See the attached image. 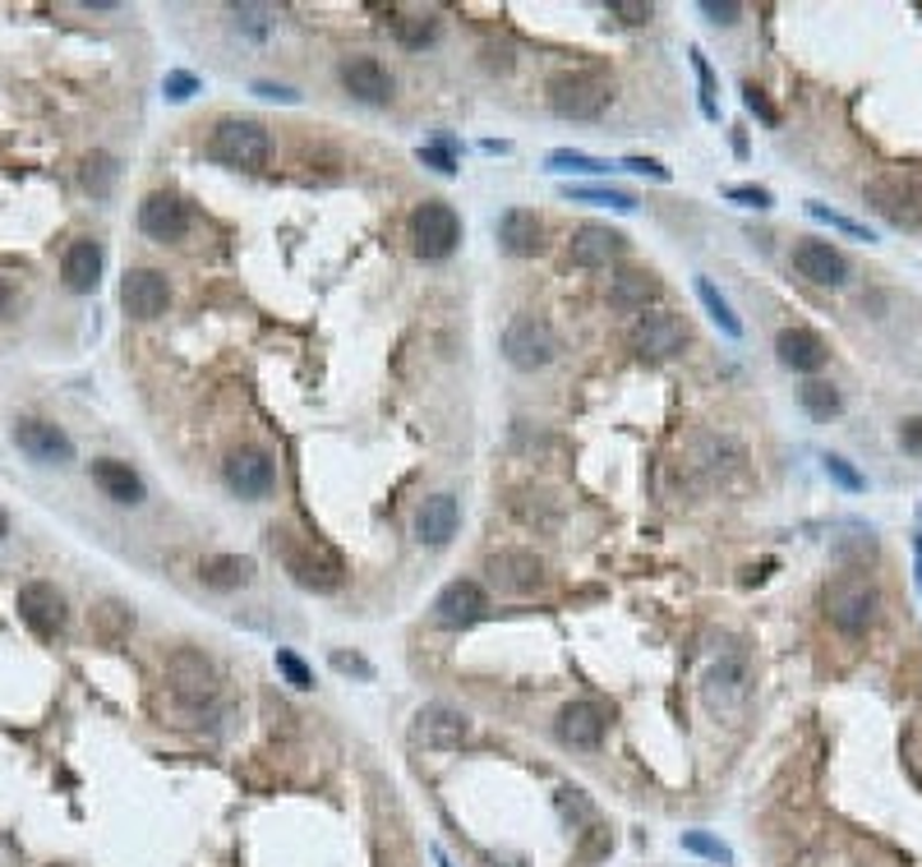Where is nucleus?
Here are the masks:
<instances>
[{"mask_svg": "<svg viewBox=\"0 0 922 867\" xmlns=\"http://www.w3.org/2000/svg\"><path fill=\"white\" fill-rule=\"evenodd\" d=\"M254 92H259V98H272V102H300L296 88H282V84H268V79L254 84Z\"/></svg>", "mask_w": 922, "mask_h": 867, "instance_id": "obj_50", "label": "nucleus"}, {"mask_svg": "<svg viewBox=\"0 0 922 867\" xmlns=\"http://www.w3.org/2000/svg\"><path fill=\"white\" fill-rule=\"evenodd\" d=\"M457 527H462V508H457L453 494H429L416 508V535L429 549H443L457 535Z\"/></svg>", "mask_w": 922, "mask_h": 867, "instance_id": "obj_22", "label": "nucleus"}, {"mask_svg": "<svg viewBox=\"0 0 922 867\" xmlns=\"http://www.w3.org/2000/svg\"><path fill=\"white\" fill-rule=\"evenodd\" d=\"M434 37H439V24H434V18H416V24L402 28V42H406V47H425V42H434Z\"/></svg>", "mask_w": 922, "mask_h": 867, "instance_id": "obj_47", "label": "nucleus"}, {"mask_svg": "<svg viewBox=\"0 0 922 867\" xmlns=\"http://www.w3.org/2000/svg\"><path fill=\"white\" fill-rule=\"evenodd\" d=\"M139 231L157 245H171L181 240L189 231V208L181 195H171V189H152V195L139 203Z\"/></svg>", "mask_w": 922, "mask_h": 867, "instance_id": "obj_14", "label": "nucleus"}, {"mask_svg": "<svg viewBox=\"0 0 922 867\" xmlns=\"http://www.w3.org/2000/svg\"><path fill=\"white\" fill-rule=\"evenodd\" d=\"M544 226L540 218L531 213V208H507V213L499 218V249L503 255H513V259H531L544 249Z\"/></svg>", "mask_w": 922, "mask_h": 867, "instance_id": "obj_25", "label": "nucleus"}, {"mask_svg": "<svg viewBox=\"0 0 922 867\" xmlns=\"http://www.w3.org/2000/svg\"><path fill=\"white\" fill-rule=\"evenodd\" d=\"M618 166H623V171H637V176H651V181H669V166L655 162V158H641V152H632V158H623Z\"/></svg>", "mask_w": 922, "mask_h": 867, "instance_id": "obj_45", "label": "nucleus"}, {"mask_svg": "<svg viewBox=\"0 0 922 867\" xmlns=\"http://www.w3.org/2000/svg\"><path fill=\"white\" fill-rule=\"evenodd\" d=\"M821 605H826V619L845 632V637H862L881 614V591L862 572H839L835 582L821 591Z\"/></svg>", "mask_w": 922, "mask_h": 867, "instance_id": "obj_2", "label": "nucleus"}, {"mask_svg": "<svg viewBox=\"0 0 922 867\" xmlns=\"http://www.w3.org/2000/svg\"><path fill=\"white\" fill-rule=\"evenodd\" d=\"M697 296H701V305H705V314L715 319V327L724 337H742V319L734 314V305L724 300L720 292H715V282L711 277H697Z\"/></svg>", "mask_w": 922, "mask_h": 867, "instance_id": "obj_31", "label": "nucleus"}, {"mask_svg": "<svg viewBox=\"0 0 922 867\" xmlns=\"http://www.w3.org/2000/svg\"><path fill=\"white\" fill-rule=\"evenodd\" d=\"M489 582L507 595H536L544 586V558H536L531 549H499L489 554Z\"/></svg>", "mask_w": 922, "mask_h": 867, "instance_id": "obj_13", "label": "nucleus"}, {"mask_svg": "<svg viewBox=\"0 0 922 867\" xmlns=\"http://www.w3.org/2000/svg\"><path fill=\"white\" fill-rule=\"evenodd\" d=\"M10 438H14L19 453L37 461V467H65V461H74V438L61 425H51V420L19 416L10 425Z\"/></svg>", "mask_w": 922, "mask_h": 867, "instance_id": "obj_9", "label": "nucleus"}, {"mask_svg": "<svg viewBox=\"0 0 922 867\" xmlns=\"http://www.w3.org/2000/svg\"><path fill=\"white\" fill-rule=\"evenodd\" d=\"M742 102H748V111H757L766 125H775V121H779V111L766 102V92H761L757 84H742Z\"/></svg>", "mask_w": 922, "mask_h": 867, "instance_id": "obj_46", "label": "nucleus"}, {"mask_svg": "<svg viewBox=\"0 0 922 867\" xmlns=\"http://www.w3.org/2000/svg\"><path fill=\"white\" fill-rule=\"evenodd\" d=\"M61 277L74 296H88L97 292V282H102V245L97 240H74L61 259Z\"/></svg>", "mask_w": 922, "mask_h": 867, "instance_id": "obj_28", "label": "nucleus"}, {"mask_svg": "<svg viewBox=\"0 0 922 867\" xmlns=\"http://www.w3.org/2000/svg\"><path fill=\"white\" fill-rule=\"evenodd\" d=\"M752 683V665H748V651L734 646L729 655H720V665L705 673V697L711 702H738Z\"/></svg>", "mask_w": 922, "mask_h": 867, "instance_id": "obj_27", "label": "nucleus"}, {"mask_svg": "<svg viewBox=\"0 0 922 867\" xmlns=\"http://www.w3.org/2000/svg\"><path fill=\"white\" fill-rule=\"evenodd\" d=\"M254 572H259V563H254L249 554H212V558H204L199 582L212 591H241L254 582Z\"/></svg>", "mask_w": 922, "mask_h": 867, "instance_id": "obj_29", "label": "nucleus"}, {"mask_svg": "<svg viewBox=\"0 0 922 867\" xmlns=\"http://www.w3.org/2000/svg\"><path fill=\"white\" fill-rule=\"evenodd\" d=\"M692 70H697V79H701V111L715 121V74H711V65H705V55L697 47H692Z\"/></svg>", "mask_w": 922, "mask_h": 867, "instance_id": "obj_40", "label": "nucleus"}, {"mask_svg": "<svg viewBox=\"0 0 922 867\" xmlns=\"http://www.w3.org/2000/svg\"><path fill=\"white\" fill-rule=\"evenodd\" d=\"M821 467H826V475L835 480L839 490H849V494H862V490H868V480H862V475L853 471V461H849V457L831 453V457H821Z\"/></svg>", "mask_w": 922, "mask_h": 867, "instance_id": "obj_36", "label": "nucleus"}, {"mask_svg": "<svg viewBox=\"0 0 922 867\" xmlns=\"http://www.w3.org/2000/svg\"><path fill=\"white\" fill-rule=\"evenodd\" d=\"M484 609H489V600L476 582H447L434 600V623L439 628H470V623L484 619Z\"/></svg>", "mask_w": 922, "mask_h": 867, "instance_id": "obj_20", "label": "nucleus"}, {"mask_svg": "<svg viewBox=\"0 0 922 867\" xmlns=\"http://www.w3.org/2000/svg\"><path fill=\"white\" fill-rule=\"evenodd\" d=\"M899 443H905L909 453L922 457V416H913V420H905V425H899Z\"/></svg>", "mask_w": 922, "mask_h": 867, "instance_id": "obj_49", "label": "nucleus"}, {"mask_svg": "<svg viewBox=\"0 0 922 867\" xmlns=\"http://www.w3.org/2000/svg\"><path fill=\"white\" fill-rule=\"evenodd\" d=\"M610 14H618L623 24H651L655 5H646V0H610Z\"/></svg>", "mask_w": 922, "mask_h": 867, "instance_id": "obj_43", "label": "nucleus"}, {"mask_svg": "<svg viewBox=\"0 0 922 867\" xmlns=\"http://www.w3.org/2000/svg\"><path fill=\"white\" fill-rule=\"evenodd\" d=\"M862 203L895 231L922 226V185L913 176H905V171H876V176L862 185Z\"/></svg>", "mask_w": 922, "mask_h": 867, "instance_id": "obj_3", "label": "nucleus"}, {"mask_svg": "<svg viewBox=\"0 0 922 867\" xmlns=\"http://www.w3.org/2000/svg\"><path fill=\"white\" fill-rule=\"evenodd\" d=\"M5 535H10V512L0 508V541H5Z\"/></svg>", "mask_w": 922, "mask_h": 867, "instance_id": "obj_52", "label": "nucleus"}, {"mask_svg": "<svg viewBox=\"0 0 922 867\" xmlns=\"http://www.w3.org/2000/svg\"><path fill=\"white\" fill-rule=\"evenodd\" d=\"M272 545L282 549L286 572L296 577L305 591H337L342 586V558L332 554L328 545L314 541V535H305V541H291V531H272Z\"/></svg>", "mask_w": 922, "mask_h": 867, "instance_id": "obj_4", "label": "nucleus"}, {"mask_svg": "<svg viewBox=\"0 0 922 867\" xmlns=\"http://www.w3.org/2000/svg\"><path fill=\"white\" fill-rule=\"evenodd\" d=\"M683 850H688V854H701V858H715V863H734V850H729V844L701 835V831H688V835H683Z\"/></svg>", "mask_w": 922, "mask_h": 867, "instance_id": "obj_38", "label": "nucleus"}, {"mask_svg": "<svg viewBox=\"0 0 922 867\" xmlns=\"http://www.w3.org/2000/svg\"><path fill=\"white\" fill-rule=\"evenodd\" d=\"M115 176H121V166H115L111 152H93V158H84V171H78L84 189H88V195H97V199L111 195V189H115Z\"/></svg>", "mask_w": 922, "mask_h": 867, "instance_id": "obj_33", "label": "nucleus"}, {"mask_svg": "<svg viewBox=\"0 0 922 867\" xmlns=\"http://www.w3.org/2000/svg\"><path fill=\"white\" fill-rule=\"evenodd\" d=\"M410 245H416V255L425 263L447 259L462 245V218H457V208L443 203V199H425L416 213H410Z\"/></svg>", "mask_w": 922, "mask_h": 867, "instance_id": "obj_8", "label": "nucleus"}, {"mask_svg": "<svg viewBox=\"0 0 922 867\" xmlns=\"http://www.w3.org/2000/svg\"><path fill=\"white\" fill-rule=\"evenodd\" d=\"M268 129L249 115H222L208 134V158L231 171H263L268 166Z\"/></svg>", "mask_w": 922, "mask_h": 867, "instance_id": "obj_1", "label": "nucleus"}, {"mask_svg": "<svg viewBox=\"0 0 922 867\" xmlns=\"http://www.w3.org/2000/svg\"><path fill=\"white\" fill-rule=\"evenodd\" d=\"M544 166L558 171V176H567V171H581V176H604V171H614V162L595 158V152H577V148H554L544 158Z\"/></svg>", "mask_w": 922, "mask_h": 867, "instance_id": "obj_32", "label": "nucleus"}, {"mask_svg": "<svg viewBox=\"0 0 922 867\" xmlns=\"http://www.w3.org/2000/svg\"><path fill=\"white\" fill-rule=\"evenodd\" d=\"M660 277L646 273V268H623V273L610 277V305L623 314H646V305L660 300Z\"/></svg>", "mask_w": 922, "mask_h": 867, "instance_id": "obj_24", "label": "nucleus"}, {"mask_svg": "<svg viewBox=\"0 0 922 867\" xmlns=\"http://www.w3.org/2000/svg\"><path fill=\"white\" fill-rule=\"evenodd\" d=\"M93 485L102 490V494L111 498V504H125V508L144 504V480H139V471H134L130 461L97 457V461H93Z\"/></svg>", "mask_w": 922, "mask_h": 867, "instance_id": "obj_26", "label": "nucleus"}, {"mask_svg": "<svg viewBox=\"0 0 922 867\" xmlns=\"http://www.w3.org/2000/svg\"><path fill=\"white\" fill-rule=\"evenodd\" d=\"M627 342H632V351L646 356V360H669V356H678L683 346H688V323H683L678 314L651 310V314H637Z\"/></svg>", "mask_w": 922, "mask_h": 867, "instance_id": "obj_11", "label": "nucleus"}, {"mask_svg": "<svg viewBox=\"0 0 922 867\" xmlns=\"http://www.w3.org/2000/svg\"><path fill=\"white\" fill-rule=\"evenodd\" d=\"M278 669H282V679H286L291 688H296V692H309V688H314V673H309V665L300 660L296 651H286V646H282V651H278Z\"/></svg>", "mask_w": 922, "mask_h": 867, "instance_id": "obj_37", "label": "nucleus"}, {"mask_svg": "<svg viewBox=\"0 0 922 867\" xmlns=\"http://www.w3.org/2000/svg\"><path fill=\"white\" fill-rule=\"evenodd\" d=\"M567 199L604 203V208H618V213H632V208H637V199L627 195V189H604V185H573V189H567Z\"/></svg>", "mask_w": 922, "mask_h": 867, "instance_id": "obj_34", "label": "nucleus"}, {"mask_svg": "<svg viewBox=\"0 0 922 867\" xmlns=\"http://www.w3.org/2000/svg\"><path fill=\"white\" fill-rule=\"evenodd\" d=\"M808 213L816 218V222H826V226H835V231H845V236H853V240H876V231H868L862 222H853V218H845V213H831L826 203H808Z\"/></svg>", "mask_w": 922, "mask_h": 867, "instance_id": "obj_35", "label": "nucleus"}, {"mask_svg": "<svg viewBox=\"0 0 922 867\" xmlns=\"http://www.w3.org/2000/svg\"><path fill=\"white\" fill-rule=\"evenodd\" d=\"M342 88L351 92L356 102H369V107H388L392 102V74L383 61H374V55H346L342 61Z\"/></svg>", "mask_w": 922, "mask_h": 867, "instance_id": "obj_17", "label": "nucleus"}, {"mask_svg": "<svg viewBox=\"0 0 922 867\" xmlns=\"http://www.w3.org/2000/svg\"><path fill=\"white\" fill-rule=\"evenodd\" d=\"M775 356L784 370H794V374H816V370H826V342H821L812 327H784V333L775 337Z\"/></svg>", "mask_w": 922, "mask_h": 867, "instance_id": "obj_21", "label": "nucleus"}, {"mask_svg": "<svg viewBox=\"0 0 922 867\" xmlns=\"http://www.w3.org/2000/svg\"><path fill=\"white\" fill-rule=\"evenodd\" d=\"M121 305H125V314L139 323L162 319L171 305V282L157 273V268H130L121 277Z\"/></svg>", "mask_w": 922, "mask_h": 867, "instance_id": "obj_12", "label": "nucleus"}, {"mask_svg": "<svg viewBox=\"0 0 922 867\" xmlns=\"http://www.w3.org/2000/svg\"><path fill=\"white\" fill-rule=\"evenodd\" d=\"M724 199H734L742 208H771L775 203V195H771V189H761V185H729V189H724Z\"/></svg>", "mask_w": 922, "mask_h": 867, "instance_id": "obj_41", "label": "nucleus"}, {"mask_svg": "<svg viewBox=\"0 0 922 867\" xmlns=\"http://www.w3.org/2000/svg\"><path fill=\"white\" fill-rule=\"evenodd\" d=\"M194 88H199V79H194V74L171 70L167 84H162V98H167V102H185V98H194Z\"/></svg>", "mask_w": 922, "mask_h": 867, "instance_id": "obj_42", "label": "nucleus"}, {"mask_svg": "<svg viewBox=\"0 0 922 867\" xmlns=\"http://www.w3.org/2000/svg\"><path fill=\"white\" fill-rule=\"evenodd\" d=\"M332 669H337V673H356V679H374V665H369L365 655H346V651L332 655Z\"/></svg>", "mask_w": 922, "mask_h": 867, "instance_id": "obj_48", "label": "nucleus"}, {"mask_svg": "<svg viewBox=\"0 0 922 867\" xmlns=\"http://www.w3.org/2000/svg\"><path fill=\"white\" fill-rule=\"evenodd\" d=\"M913 563H918V591H922V531L913 535Z\"/></svg>", "mask_w": 922, "mask_h": 867, "instance_id": "obj_51", "label": "nucleus"}, {"mask_svg": "<svg viewBox=\"0 0 922 867\" xmlns=\"http://www.w3.org/2000/svg\"><path fill=\"white\" fill-rule=\"evenodd\" d=\"M167 688H171V697L189 706V710H199L208 702H218V665L208 660L204 651H194V646H181V651H171V660H167Z\"/></svg>", "mask_w": 922, "mask_h": 867, "instance_id": "obj_7", "label": "nucleus"}, {"mask_svg": "<svg viewBox=\"0 0 922 867\" xmlns=\"http://www.w3.org/2000/svg\"><path fill=\"white\" fill-rule=\"evenodd\" d=\"M798 401H802V411H808L812 420H831V416H839V407H845L839 388H835V383H826V379L802 383V388H798Z\"/></svg>", "mask_w": 922, "mask_h": 867, "instance_id": "obj_30", "label": "nucleus"}, {"mask_svg": "<svg viewBox=\"0 0 922 867\" xmlns=\"http://www.w3.org/2000/svg\"><path fill=\"white\" fill-rule=\"evenodd\" d=\"M623 255H627V236L604 222H581L573 231V240H567V259L577 268H610Z\"/></svg>", "mask_w": 922, "mask_h": 867, "instance_id": "obj_15", "label": "nucleus"}, {"mask_svg": "<svg viewBox=\"0 0 922 867\" xmlns=\"http://www.w3.org/2000/svg\"><path fill=\"white\" fill-rule=\"evenodd\" d=\"M701 14L711 18V24H738V14H742V5H734V0H701Z\"/></svg>", "mask_w": 922, "mask_h": 867, "instance_id": "obj_44", "label": "nucleus"}, {"mask_svg": "<svg viewBox=\"0 0 922 867\" xmlns=\"http://www.w3.org/2000/svg\"><path fill=\"white\" fill-rule=\"evenodd\" d=\"M794 268H798V277H808L812 286H845L849 282L845 249H835L831 240H798L794 245Z\"/></svg>", "mask_w": 922, "mask_h": 867, "instance_id": "obj_18", "label": "nucleus"}, {"mask_svg": "<svg viewBox=\"0 0 922 867\" xmlns=\"http://www.w3.org/2000/svg\"><path fill=\"white\" fill-rule=\"evenodd\" d=\"M434 863H439V867H453V863H447V854L439 850V844H434Z\"/></svg>", "mask_w": 922, "mask_h": 867, "instance_id": "obj_53", "label": "nucleus"}, {"mask_svg": "<svg viewBox=\"0 0 922 867\" xmlns=\"http://www.w3.org/2000/svg\"><path fill=\"white\" fill-rule=\"evenodd\" d=\"M416 158H420L425 166L443 171V176H457V158H453V144H420V148H416Z\"/></svg>", "mask_w": 922, "mask_h": 867, "instance_id": "obj_39", "label": "nucleus"}, {"mask_svg": "<svg viewBox=\"0 0 922 867\" xmlns=\"http://www.w3.org/2000/svg\"><path fill=\"white\" fill-rule=\"evenodd\" d=\"M558 739L567 747H581V753H591V747L604 743V710L595 702H567L558 710Z\"/></svg>", "mask_w": 922, "mask_h": 867, "instance_id": "obj_23", "label": "nucleus"}, {"mask_svg": "<svg viewBox=\"0 0 922 867\" xmlns=\"http://www.w3.org/2000/svg\"><path fill=\"white\" fill-rule=\"evenodd\" d=\"M610 102H614V84L591 70L558 74V79L549 84V107H554L563 121H600Z\"/></svg>", "mask_w": 922, "mask_h": 867, "instance_id": "obj_5", "label": "nucleus"}, {"mask_svg": "<svg viewBox=\"0 0 922 867\" xmlns=\"http://www.w3.org/2000/svg\"><path fill=\"white\" fill-rule=\"evenodd\" d=\"M222 475H226V485L241 498H263L272 490V480H278V467H272V457L259 453V448H235L226 457Z\"/></svg>", "mask_w": 922, "mask_h": 867, "instance_id": "obj_19", "label": "nucleus"}, {"mask_svg": "<svg viewBox=\"0 0 922 867\" xmlns=\"http://www.w3.org/2000/svg\"><path fill=\"white\" fill-rule=\"evenodd\" d=\"M19 619H24L37 637H56L65 628V595L51 582H24L19 586Z\"/></svg>", "mask_w": 922, "mask_h": 867, "instance_id": "obj_16", "label": "nucleus"}, {"mask_svg": "<svg viewBox=\"0 0 922 867\" xmlns=\"http://www.w3.org/2000/svg\"><path fill=\"white\" fill-rule=\"evenodd\" d=\"M503 356L513 370L521 374H536L544 364H554L558 356V333L549 327V319L540 314H517L513 323L503 327Z\"/></svg>", "mask_w": 922, "mask_h": 867, "instance_id": "obj_6", "label": "nucleus"}, {"mask_svg": "<svg viewBox=\"0 0 922 867\" xmlns=\"http://www.w3.org/2000/svg\"><path fill=\"white\" fill-rule=\"evenodd\" d=\"M470 739V720L462 716L457 706H443V702H429L416 710L410 720V743L416 747H434V753H453Z\"/></svg>", "mask_w": 922, "mask_h": 867, "instance_id": "obj_10", "label": "nucleus"}]
</instances>
